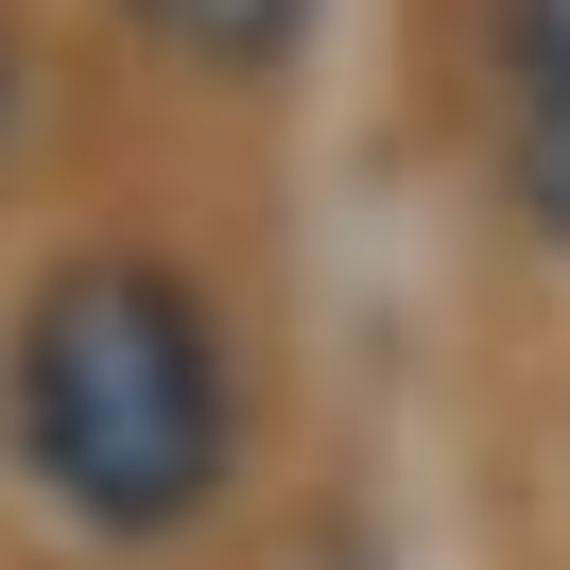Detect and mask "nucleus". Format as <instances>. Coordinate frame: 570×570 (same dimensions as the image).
I'll list each match as a JSON object with an SVG mask.
<instances>
[{
    "label": "nucleus",
    "mask_w": 570,
    "mask_h": 570,
    "mask_svg": "<svg viewBox=\"0 0 570 570\" xmlns=\"http://www.w3.org/2000/svg\"><path fill=\"white\" fill-rule=\"evenodd\" d=\"M0 450L36 466V501L105 553H156L225 501L243 466V363L225 312L139 243H87L18 294V346H0Z\"/></svg>",
    "instance_id": "nucleus-1"
},
{
    "label": "nucleus",
    "mask_w": 570,
    "mask_h": 570,
    "mask_svg": "<svg viewBox=\"0 0 570 570\" xmlns=\"http://www.w3.org/2000/svg\"><path fill=\"white\" fill-rule=\"evenodd\" d=\"M121 18H139L174 70L259 87V70H294V52H312V18H328V0H121Z\"/></svg>",
    "instance_id": "nucleus-2"
},
{
    "label": "nucleus",
    "mask_w": 570,
    "mask_h": 570,
    "mask_svg": "<svg viewBox=\"0 0 570 570\" xmlns=\"http://www.w3.org/2000/svg\"><path fill=\"white\" fill-rule=\"evenodd\" d=\"M501 121H570V0H501Z\"/></svg>",
    "instance_id": "nucleus-3"
},
{
    "label": "nucleus",
    "mask_w": 570,
    "mask_h": 570,
    "mask_svg": "<svg viewBox=\"0 0 570 570\" xmlns=\"http://www.w3.org/2000/svg\"><path fill=\"white\" fill-rule=\"evenodd\" d=\"M501 174H519V225L570 243V121H501Z\"/></svg>",
    "instance_id": "nucleus-4"
},
{
    "label": "nucleus",
    "mask_w": 570,
    "mask_h": 570,
    "mask_svg": "<svg viewBox=\"0 0 570 570\" xmlns=\"http://www.w3.org/2000/svg\"><path fill=\"white\" fill-rule=\"evenodd\" d=\"M0 121H18V36H0Z\"/></svg>",
    "instance_id": "nucleus-5"
},
{
    "label": "nucleus",
    "mask_w": 570,
    "mask_h": 570,
    "mask_svg": "<svg viewBox=\"0 0 570 570\" xmlns=\"http://www.w3.org/2000/svg\"><path fill=\"white\" fill-rule=\"evenodd\" d=\"M346 570H381V553H346Z\"/></svg>",
    "instance_id": "nucleus-6"
}]
</instances>
